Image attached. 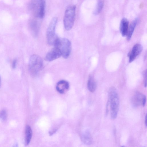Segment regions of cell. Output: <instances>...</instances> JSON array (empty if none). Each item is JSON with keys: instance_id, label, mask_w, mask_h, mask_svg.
<instances>
[{"instance_id": "10", "label": "cell", "mask_w": 147, "mask_h": 147, "mask_svg": "<svg viewBox=\"0 0 147 147\" xmlns=\"http://www.w3.org/2000/svg\"><path fill=\"white\" fill-rule=\"evenodd\" d=\"M69 88L68 82L65 80H61L59 81L57 84L56 89L57 91L61 94L66 92Z\"/></svg>"}, {"instance_id": "8", "label": "cell", "mask_w": 147, "mask_h": 147, "mask_svg": "<svg viewBox=\"0 0 147 147\" xmlns=\"http://www.w3.org/2000/svg\"><path fill=\"white\" fill-rule=\"evenodd\" d=\"M142 47L140 44H136L133 46L132 50L128 54L129 61L130 63L133 61L136 57L141 52Z\"/></svg>"}, {"instance_id": "9", "label": "cell", "mask_w": 147, "mask_h": 147, "mask_svg": "<svg viewBox=\"0 0 147 147\" xmlns=\"http://www.w3.org/2000/svg\"><path fill=\"white\" fill-rule=\"evenodd\" d=\"M61 56V54L59 50L54 47L47 53L45 59L47 61H51L59 58Z\"/></svg>"}, {"instance_id": "4", "label": "cell", "mask_w": 147, "mask_h": 147, "mask_svg": "<svg viewBox=\"0 0 147 147\" xmlns=\"http://www.w3.org/2000/svg\"><path fill=\"white\" fill-rule=\"evenodd\" d=\"M30 7L35 16L40 19L45 15L46 1L45 0H31Z\"/></svg>"}, {"instance_id": "16", "label": "cell", "mask_w": 147, "mask_h": 147, "mask_svg": "<svg viewBox=\"0 0 147 147\" xmlns=\"http://www.w3.org/2000/svg\"><path fill=\"white\" fill-rule=\"evenodd\" d=\"M32 136V131L29 125L26 126L25 129V144L28 145L30 143Z\"/></svg>"}, {"instance_id": "6", "label": "cell", "mask_w": 147, "mask_h": 147, "mask_svg": "<svg viewBox=\"0 0 147 147\" xmlns=\"http://www.w3.org/2000/svg\"><path fill=\"white\" fill-rule=\"evenodd\" d=\"M57 21V18L53 17L51 19L48 27L47 32V38L48 44L50 45H54L58 38L55 32V28Z\"/></svg>"}, {"instance_id": "11", "label": "cell", "mask_w": 147, "mask_h": 147, "mask_svg": "<svg viewBox=\"0 0 147 147\" xmlns=\"http://www.w3.org/2000/svg\"><path fill=\"white\" fill-rule=\"evenodd\" d=\"M128 24L129 22L127 19L124 18L121 20L120 25V30L123 36H125L127 35Z\"/></svg>"}, {"instance_id": "12", "label": "cell", "mask_w": 147, "mask_h": 147, "mask_svg": "<svg viewBox=\"0 0 147 147\" xmlns=\"http://www.w3.org/2000/svg\"><path fill=\"white\" fill-rule=\"evenodd\" d=\"M30 28L31 33L34 37L36 36L38 34L40 27V23L36 20H33L30 23Z\"/></svg>"}, {"instance_id": "1", "label": "cell", "mask_w": 147, "mask_h": 147, "mask_svg": "<svg viewBox=\"0 0 147 147\" xmlns=\"http://www.w3.org/2000/svg\"><path fill=\"white\" fill-rule=\"evenodd\" d=\"M109 102L110 105V115L112 119L117 117L119 105V98L116 89L114 87H111L109 92Z\"/></svg>"}, {"instance_id": "21", "label": "cell", "mask_w": 147, "mask_h": 147, "mask_svg": "<svg viewBox=\"0 0 147 147\" xmlns=\"http://www.w3.org/2000/svg\"><path fill=\"white\" fill-rule=\"evenodd\" d=\"M145 120V124L146 127L147 126V115H146Z\"/></svg>"}, {"instance_id": "19", "label": "cell", "mask_w": 147, "mask_h": 147, "mask_svg": "<svg viewBox=\"0 0 147 147\" xmlns=\"http://www.w3.org/2000/svg\"><path fill=\"white\" fill-rule=\"evenodd\" d=\"M144 82V87H146L147 85V71L146 70L144 71L143 73Z\"/></svg>"}, {"instance_id": "14", "label": "cell", "mask_w": 147, "mask_h": 147, "mask_svg": "<svg viewBox=\"0 0 147 147\" xmlns=\"http://www.w3.org/2000/svg\"><path fill=\"white\" fill-rule=\"evenodd\" d=\"M87 87L88 90L91 92H94L96 88V82L93 76L89 75L87 83Z\"/></svg>"}, {"instance_id": "5", "label": "cell", "mask_w": 147, "mask_h": 147, "mask_svg": "<svg viewBox=\"0 0 147 147\" xmlns=\"http://www.w3.org/2000/svg\"><path fill=\"white\" fill-rule=\"evenodd\" d=\"M43 65L42 58L38 55H33L30 58L28 68L30 74L36 75L42 69Z\"/></svg>"}, {"instance_id": "3", "label": "cell", "mask_w": 147, "mask_h": 147, "mask_svg": "<svg viewBox=\"0 0 147 147\" xmlns=\"http://www.w3.org/2000/svg\"><path fill=\"white\" fill-rule=\"evenodd\" d=\"M76 7L75 5H71L65 11L63 22L65 28L67 30H70L74 25Z\"/></svg>"}, {"instance_id": "20", "label": "cell", "mask_w": 147, "mask_h": 147, "mask_svg": "<svg viewBox=\"0 0 147 147\" xmlns=\"http://www.w3.org/2000/svg\"><path fill=\"white\" fill-rule=\"evenodd\" d=\"M17 61L16 59H14L13 61L12 64V67L13 68H16V65Z\"/></svg>"}, {"instance_id": "17", "label": "cell", "mask_w": 147, "mask_h": 147, "mask_svg": "<svg viewBox=\"0 0 147 147\" xmlns=\"http://www.w3.org/2000/svg\"><path fill=\"white\" fill-rule=\"evenodd\" d=\"M104 2L102 0H98L94 14L95 15L99 14L101 12L104 6Z\"/></svg>"}, {"instance_id": "22", "label": "cell", "mask_w": 147, "mask_h": 147, "mask_svg": "<svg viewBox=\"0 0 147 147\" xmlns=\"http://www.w3.org/2000/svg\"><path fill=\"white\" fill-rule=\"evenodd\" d=\"M1 76H0V87L1 84Z\"/></svg>"}, {"instance_id": "2", "label": "cell", "mask_w": 147, "mask_h": 147, "mask_svg": "<svg viewBox=\"0 0 147 147\" xmlns=\"http://www.w3.org/2000/svg\"><path fill=\"white\" fill-rule=\"evenodd\" d=\"M54 45L59 50L61 56L64 58H68L71 49V42L68 39L65 38H58Z\"/></svg>"}, {"instance_id": "7", "label": "cell", "mask_w": 147, "mask_h": 147, "mask_svg": "<svg viewBox=\"0 0 147 147\" xmlns=\"http://www.w3.org/2000/svg\"><path fill=\"white\" fill-rule=\"evenodd\" d=\"M131 101L135 107L144 106L146 104V97L145 95L138 91H136L132 95Z\"/></svg>"}, {"instance_id": "18", "label": "cell", "mask_w": 147, "mask_h": 147, "mask_svg": "<svg viewBox=\"0 0 147 147\" xmlns=\"http://www.w3.org/2000/svg\"><path fill=\"white\" fill-rule=\"evenodd\" d=\"M7 118V114L4 110H2L0 112V118L3 121H5Z\"/></svg>"}, {"instance_id": "13", "label": "cell", "mask_w": 147, "mask_h": 147, "mask_svg": "<svg viewBox=\"0 0 147 147\" xmlns=\"http://www.w3.org/2000/svg\"><path fill=\"white\" fill-rule=\"evenodd\" d=\"M81 139L82 142L85 144L90 145L92 142V136L88 130L84 131L81 136Z\"/></svg>"}, {"instance_id": "15", "label": "cell", "mask_w": 147, "mask_h": 147, "mask_svg": "<svg viewBox=\"0 0 147 147\" xmlns=\"http://www.w3.org/2000/svg\"><path fill=\"white\" fill-rule=\"evenodd\" d=\"M138 21V18H135L131 22L128 28L127 36V39L128 40H130L131 37L133 32Z\"/></svg>"}]
</instances>
